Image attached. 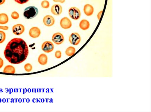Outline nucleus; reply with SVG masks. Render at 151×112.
Instances as JSON below:
<instances>
[{
  "label": "nucleus",
  "mask_w": 151,
  "mask_h": 112,
  "mask_svg": "<svg viewBox=\"0 0 151 112\" xmlns=\"http://www.w3.org/2000/svg\"><path fill=\"white\" fill-rule=\"evenodd\" d=\"M29 54L26 42L23 39L15 38L8 43L4 51L5 57L13 64L22 63L27 59Z\"/></svg>",
  "instance_id": "1"
},
{
  "label": "nucleus",
  "mask_w": 151,
  "mask_h": 112,
  "mask_svg": "<svg viewBox=\"0 0 151 112\" xmlns=\"http://www.w3.org/2000/svg\"><path fill=\"white\" fill-rule=\"evenodd\" d=\"M24 68L26 72H30L32 70V66L31 64L27 63L25 65Z\"/></svg>",
  "instance_id": "20"
},
{
  "label": "nucleus",
  "mask_w": 151,
  "mask_h": 112,
  "mask_svg": "<svg viewBox=\"0 0 151 112\" xmlns=\"http://www.w3.org/2000/svg\"><path fill=\"white\" fill-rule=\"evenodd\" d=\"M15 70L14 67L11 65H8L5 67L3 70V72L9 74H14Z\"/></svg>",
  "instance_id": "16"
},
{
  "label": "nucleus",
  "mask_w": 151,
  "mask_h": 112,
  "mask_svg": "<svg viewBox=\"0 0 151 112\" xmlns=\"http://www.w3.org/2000/svg\"><path fill=\"white\" fill-rule=\"evenodd\" d=\"M25 27L24 25L20 24L16 25L13 27L12 30L13 33L15 35L19 36L24 32Z\"/></svg>",
  "instance_id": "8"
},
{
  "label": "nucleus",
  "mask_w": 151,
  "mask_h": 112,
  "mask_svg": "<svg viewBox=\"0 0 151 112\" xmlns=\"http://www.w3.org/2000/svg\"><path fill=\"white\" fill-rule=\"evenodd\" d=\"M81 38L80 35L77 33H72L69 38V41L72 44L77 46L80 42Z\"/></svg>",
  "instance_id": "5"
},
{
  "label": "nucleus",
  "mask_w": 151,
  "mask_h": 112,
  "mask_svg": "<svg viewBox=\"0 0 151 112\" xmlns=\"http://www.w3.org/2000/svg\"><path fill=\"white\" fill-rule=\"evenodd\" d=\"M69 14L70 18L74 20L79 19L81 16L80 10L75 7H72L70 9Z\"/></svg>",
  "instance_id": "3"
},
{
  "label": "nucleus",
  "mask_w": 151,
  "mask_h": 112,
  "mask_svg": "<svg viewBox=\"0 0 151 112\" xmlns=\"http://www.w3.org/2000/svg\"><path fill=\"white\" fill-rule=\"evenodd\" d=\"M55 2H59L61 3H64L65 1V0H53Z\"/></svg>",
  "instance_id": "25"
},
{
  "label": "nucleus",
  "mask_w": 151,
  "mask_h": 112,
  "mask_svg": "<svg viewBox=\"0 0 151 112\" xmlns=\"http://www.w3.org/2000/svg\"><path fill=\"white\" fill-rule=\"evenodd\" d=\"M12 18L14 19H17L19 18V14L16 12H14L11 14Z\"/></svg>",
  "instance_id": "21"
},
{
  "label": "nucleus",
  "mask_w": 151,
  "mask_h": 112,
  "mask_svg": "<svg viewBox=\"0 0 151 112\" xmlns=\"http://www.w3.org/2000/svg\"><path fill=\"white\" fill-rule=\"evenodd\" d=\"M60 25L63 29H68L71 28L72 24L71 20L69 18L67 17H64L61 20Z\"/></svg>",
  "instance_id": "6"
},
{
  "label": "nucleus",
  "mask_w": 151,
  "mask_h": 112,
  "mask_svg": "<svg viewBox=\"0 0 151 112\" xmlns=\"http://www.w3.org/2000/svg\"><path fill=\"white\" fill-rule=\"evenodd\" d=\"M52 40L55 44L59 45L64 42V38L62 34L60 33H56L53 35Z\"/></svg>",
  "instance_id": "7"
},
{
  "label": "nucleus",
  "mask_w": 151,
  "mask_h": 112,
  "mask_svg": "<svg viewBox=\"0 0 151 112\" xmlns=\"http://www.w3.org/2000/svg\"><path fill=\"white\" fill-rule=\"evenodd\" d=\"M41 6L43 8L47 9L49 7L50 3L48 1L45 0L41 2Z\"/></svg>",
  "instance_id": "19"
},
{
  "label": "nucleus",
  "mask_w": 151,
  "mask_h": 112,
  "mask_svg": "<svg viewBox=\"0 0 151 112\" xmlns=\"http://www.w3.org/2000/svg\"><path fill=\"white\" fill-rule=\"evenodd\" d=\"M5 1L6 0H0V5L3 4Z\"/></svg>",
  "instance_id": "28"
},
{
  "label": "nucleus",
  "mask_w": 151,
  "mask_h": 112,
  "mask_svg": "<svg viewBox=\"0 0 151 112\" xmlns=\"http://www.w3.org/2000/svg\"><path fill=\"white\" fill-rule=\"evenodd\" d=\"M6 38V34L2 31H0V44L3 43Z\"/></svg>",
  "instance_id": "18"
},
{
  "label": "nucleus",
  "mask_w": 151,
  "mask_h": 112,
  "mask_svg": "<svg viewBox=\"0 0 151 112\" xmlns=\"http://www.w3.org/2000/svg\"><path fill=\"white\" fill-rule=\"evenodd\" d=\"M43 23L46 26L50 27L55 24V20L54 18L51 15H47L43 18Z\"/></svg>",
  "instance_id": "9"
},
{
  "label": "nucleus",
  "mask_w": 151,
  "mask_h": 112,
  "mask_svg": "<svg viewBox=\"0 0 151 112\" xmlns=\"http://www.w3.org/2000/svg\"><path fill=\"white\" fill-rule=\"evenodd\" d=\"M15 2L20 4H24L28 2L29 0H14Z\"/></svg>",
  "instance_id": "22"
},
{
  "label": "nucleus",
  "mask_w": 151,
  "mask_h": 112,
  "mask_svg": "<svg viewBox=\"0 0 151 112\" xmlns=\"http://www.w3.org/2000/svg\"><path fill=\"white\" fill-rule=\"evenodd\" d=\"M51 11L52 13L54 15L58 16L62 13V8L59 5L55 4L52 6Z\"/></svg>",
  "instance_id": "11"
},
{
  "label": "nucleus",
  "mask_w": 151,
  "mask_h": 112,
  "mask_svg": "<svg viewBox=\"0 0 151 112\" xmlns=\"http://www.w3.org/2000/svg\"><path fill=\"white\" fill-rule=\"evenodd\" d=\"M48 57L46 54H40L38 58V61L41 65H44L46 64L48 62Z\"/></svg>",
  "instance_id": "14"
},
{
  "label": "nucleus",
  "mask_w": 151,
  "mask_h": 112,
  "mask_svg": "<svg viewBox=\"0 0 151 112\" xmlns=\"http://www.w3.org/2000/svg\"><path fill=\"white\" fill-rule=\"evenodd\" d=\"M41 48L42 50L45 52L49 53L54 50V46L51 42L46 41L42 44Z\"/></svg>",
  "instance_id": "4"
},
{
  "label": "nucleus",
  "mask_w": 151,
  "mask_h": 112,
  "mask_svg": "<svg viewBox=\"0 0 151 112\" xmlns=\"http://www.w3.org/2000/svg\"><path fill=\"white\" fill-rule=\"evenodd\" d=\"M9 18L7 14L5 13L0 14V24H6L8 23Z\"/></svg>",
  "instance_id": "15"
},
{
  "label": "nucleus",
  "mask_w": 151,
  "mask_h": 112,
  "mask_svg": "<svg viewBox=\"0 0 151 112\" xmlns=\"http://www.w3.org/2000/svg\"><path fill=\"white\" fill-rule=\"evenodd\" d=\"M55 56L57 59L61 58V53L59 51H56L55 53Z\"/></svg>",
  "instance_id": "23"
},
{
  "label": "nucleus",
  "mask_w": 151,
  "mask_h": 112,
  "mask_svg": "<svg viewBox=\"0 0 151 112\" xmlns=\"http://www.w3.org/2000/svg\"><path fill=\"white\" fill-rule=\"evenodd\" d=\"M79 27L83 30H87L90 27V22L87 20L83 19L80 22Z\"/></svg>",
  "instance_id": "13"
},
{
  "label": "nucleus",
  "mask_w": 151,
  "mask_h": 112,
  "mask_svg": "<svg viewBox=\"0 0 151 112\" xmlns=\"http://www.w3.org/2000/svg\"><path fill=\"white\" fill-rule=\"evenodd\" d=\"M4 64V61L3 59L0 57V69L2 68Z\"/></svg>",
  "instance_id": "24"
},
{
  "label": "nucleus",
  "mask_w": 151,
  "mask_h": 112,
  "mask_svg": "<svg viewBox=\"0 0 151 112\" xmlns=\"http://www.w3.org/2000/svg\"><path fill=\"white\" fill-rule=\"evenodd\" d=\"M41 34L40 29L36 27L31 28L29 31L30 36L32 38H36L38 37Z\"/></svg>",
  "instance_id": "10"
},
{
  "label": "nucleus",
  "mask_w": 151,
  "mask_h": 112,
  "mask_svg": "<svg viewBox=\"0 0 151 112\" xmlns=\"http://www.w3.org/2000/svg\"><path fill=\"white\" fill-rule=\"evenodd\" d=\"M84 11L86 15L90 16L93 14L94 8L92 5L89 4H86L84 7Z\"/></svg>",
  "instance_id": "12"
},
{
  "label": "nucleus",
  "mask_w": 151,
  "mask_h": 112,
  "mask_svg": "<svg viewBox=\"0 0 151 112\" xmlns=\"http://www.w3.org/2000/svg\"><path fill=\"white\" fill-rule=\"evenodd\" d=\"M9 27L7 26H0V29H3L5 30H8Z\"/></svg>",
  "instance_id": "26"
},
{
  "label": "nucleus",
  "mask_w": 151,
  "mask_h": 112,
  "mask_svg": "<svg viewBox=\"0 0 151 112\" xmlns=\"http://www.w3.org/2000/svg\"><path fill=\"white\" fill-rule=\"evenodd\" d=\"M103 12V11H100L98 14L97 15V17L99 20H100V18H101V15L102 14Z\"/></svg>",
  "instance_id": "27"
},
{
  "label": "nucleus",
  "mask_w": 151,
  "mask_h": 112,
  "mask_svg": "<svg viewBox=\"0 0 151 112\" xmlns=\"http://www.w3.org/2000/svg\"><path fill=\"white\" fill-rule=\"evenodd\" d=\"M38 13V10L34 6L28 7L24 10V17L27 19H31L35 17Z\"/></svg>",
  "instance_id": "2"
},
{
  "label": "nucleus",
  "mask_w": 151,
  "mask_h": 112,
  "mask_svg": "<svg viewBox=\"0 0 151 112\" xmlns=\"http://www.w3.org/2000/svg\"><path fill=\"white\" fill-rule=\"evenodd\" d=\"M76 53V49L74 47L71 46L68 47L66 50L65 53L68 56L73 55Z\"/></svg>",
  "instance_id": "17"
}]
</instances>
